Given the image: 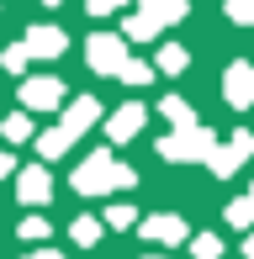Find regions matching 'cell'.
I'll list each match as a JSON object with an SVG mask.
<instances>
[{
  "mask_svg": "<svg viewBox=\"0 0 254 259\" xmlns=\"http://www.w3.org/2000/svg\"><path fill=\"white\" fill-rule=\"evenodd\" d=\"M21 259H69V254H59V249H48V243H43V249H32V254H21Z\"/></svg>",
  "mask_w": 254,
  "mask_h": 259,
  "instance_id": "cell-25",
  "label": "cell"
},
{
  "mask_svg": "<svg viewBox=\"0 0 254 259\" xmlns=\"http://www.w3.org/2000/svg\"><path fill=\"white\" fill-rule=\"evenodd\" d=\"M122 85H154V64H138V58H127V64L117 69Z\"/></svg>",
  "mask_w": 254,
  "mask_h": 259,
  "instance_id": "cell-19",
  "label": "cell"
},
{
  "mask_svg": "<svg viewBox=\"0 0 254 259\" xmlns=\"http://www.w3.org/2000/svg\"><path fill=\"white\" fill-rule=\"evenodd\" d=\"M244 259H254V233H249V238H244Z\"/></svg>",
  "mask_w": 254,
  "mask_h": 259,
  "instance_id": "cell-28",
  "label": "cell"
},
{
  "mask_svg": "<svg viewBox=\"0 0 254 259\" xmlns=\"http://www.w3.org/2000/svg\"><path fill=\"white\" fill-rule=\"evenodd\" d=\"M191 69V53L180 42H159V58H154V74H186Z\"/></svg>",
  "mask_w": 254,
  "mask_h": 259,
  "instance_id": "cell-15",
  "label": "cell"
},
{
  "mask_svg": "<svg viewBox=\"0 0 254 259\" xmlns=\"http://www.w3.org/2000/svg\"><path fill=\"white\" fill-rule=\"evenodd\" d=\"M69 185H74L79 196H106V191H133L138 185V169H127V164H117L101 148V154H90L85 164H79L74 175H69Z\"/></svg>",
  "mask_w": 254,
  "mask_h": 259,
  "instance_id": "cell-1",
  "label": "cell"
},
{
  "mask_svg": "<svg viewBox=\"0 0 254 259\" xmlns=\"http://www.w3.org/2000/svg\"><path fill=\"white\" fill-rule=\"evenodd\" d=\"M159 116L170 122V133H186V127H196V106L186 96H164L159 101Z\"/></svg>",
  "mask_w": 254,
  "mask_h": 259,
  "instance_id": "cell-13",
  "label": "cell"
},
{
  "mask_svg": "<svg viewBox=\"0 0 254 259\" xmlns=\"http://www.w3.org/2000/svg\"><path fill=\"white\" fill-rule=\"evenodd\" d=\"M21 48H27V58H59L69 48V37H64V27H27Z\"/></svg>",
  "mask_w": 254,
  "mask_h": 259,
  "instance_id": "cell-12",
  "label": "cell"
},
{
  "mask_svg": "<svg viewBox=\"0 0 254 259\" xmlns=\"http://www.w3.org/2000/svg\"><path fill=\"white\" fill-rule=\"evenodd\" d=\"M0 138L6 143H27V138H37V127H32L27 111H11V116H0Z\"/></svg>",
  "mask_w": 254,
  "mask_h": 259,
  "instance_id": "cell-16",
  "label": "cell"
},
{
  "mask_svg": "<svg viewBox=\"0 0 254 259\" xmlns=\"http://www.w3.org/2000/svg\"><path fill=\"white\" fill-rule=\"evenodd\" d=\"M21 238L27 243H48V217H27L21 222Z\"/></svg>",
  "mask_w": 254,
  "mask_h": 259,
  "instance_id": "cell-23",
  "label": "cell"
},
{
  "mask_svg": "<svg viewBox=\"0 0 254 259\" xmlns=\"http://www.w3.org/2000/svg\"><path fill=\"white\" fill-rule=\"evenodd\" d=\"M143 259H164V254H143Z\"/></svg>",
  "mask_w": 254,
  "mask_h": 259,
  "instance_id": "cell-30",
  "label": "cell"
},
{
  "mask_svg": "<svg viewBox=\"0 0 254 259\" xmlns=\"http://www.w3.org/2000/svg\"><path fill=\"white\" fill-rule=\"evenodd\" d=\"M43 6H64V0H43Z\"/></svg>",
  "mask_w": 254,
  "mask_h": 259,
  "instance_id": "cell-29",
  "label": "cell"
},
{
  "mask_svg": "<svg viewBox=\"0 0 254 259\" xmlns=\"http://www.w3.org/2000/svg\"><path fill=\"white\" fill-rule=\"evenodd\" d=\"M85 6H90V11H96V16H106V11H117V6H122V0H85Z\"/></svg>",
  "mask_w": 254,
  "mask_h": 259,
  "instance_id": "cell-26",
  "label": "cell"
},
{
  "mask_svg": "<svg viewBox=\"0 0 254 259\" xmlns=\"http://www.w3.org/2000/svg\"><path fill=\"white\" fill-rule=\"evenodd\" d=\"M233 228H254V206H249V196H238V201H228V211H223Z\"/></svg>",
  "mask_w": 254,
  "mask_h": 259,
  "instance_id": "cell-22",
  "label": "cell"
},
{
  "mask_svg": "<svg viewBox=\"0 0 254 259\" xmlns=\"http://www.w3.org/2000/svg\"><path fill=\"white\" fill-rule=\"evenodd\" d=\"M16 196L21 206H43L53 196V175L43 169V164H32V169H16Z\"/></svg>",
  "mask_w": 254,
  "mask_h": 259,
  "instance_id": "cell-11",
  "label": "cell"
},
{
  "mask_svg": "<svg viewBox=\"0 0 254 259\" xmlns=\"http://www.w3.org/2000/svg\"><path fill=\"white\" fill-rule=\"evenodd\" d=\"M217 148V133L212 127H186V133H164L159 138V159H170V164H206V154Z\"/></svg>",
  "mask_w": 254,
  "mask_h": 259,
  "instance_id": "cell-3",
  "label": "cell"
},
{
  "mask_svg": "<svg viewBox=\"0 0 254 259\" xmlns=\"http://www.w3.org/2000/svg\"><path fill=\"white\" fill-rule=\"evenodd\" d=\"M27 64H32V58H27V48H21V42H11V48L0 53V69H6V74H27Z\"/></svg>",
  "mask_w": 254,
  "mask_h": 259,
  "instance_id": "cell-21",
  "label": "cell"
},
{
  "mask_svg": "<svg viewBox=\"0 0 254 259\" xmlns=\"http://www.w3.org/2000/svg\"><path fill=\"white\" fill-rule=\"evenodd\" d=\"M186 16H191V0H138V11L127 16L122 42H148V37H159L164 27H175Z\"/></svg>",
  "mask_w": 254,
  "mask_h": 259,
  "instance_id": "cell-2",
  "label": "cell"
},
{
  "mask_svg": "<svg viewBox=\"0 0 254 259\" xmlns=\"http://www.w3.org/2000/svg\"><path fill=\"white\" fill-rule=\"evenodd\" d=\"M21 106H27V116L32 111H59V106H64V79H53V74L21 79Z\"/></svg>",
  "mask_w": 254,
  "mask_h": 259,
  "instance_id": "cell-6",
  "label": "cell"
},
{
  "mask_svg": "<svg viewBox=\"0 0 254 259\" xmlns=\"http://www.w3.org/2000/svg\"><path fill=\"white\" fill-rule=\"evenodd\" d=\"M143 122H148V106L143 101H127V106H117V111L106 116V138H111V143H127V138L143 133Z\"/></svg>",
  "mask_w": 254,
  "mask_h": 259,
  "instance_id": "cell-10",
  "label": "cell"
},
{
  "mask_svg": "<svg viewBox=\"0 0 254 259\" xmlns=\"http://www.w3.org/2000/svg\"><path fill=\"white\" fill-rule=\"evenodd\" d=\"M69 143H74V138H69L64 127H43V133H37V159H43V164L64 159V154H69Z\"/></svg>",
  "mask_w": 254,
  "mask_h": 259,
  "instance_id": "cell-14",
  "label": "cell"
},
{
  "mask_svg": "<svg viewBox=\"0 0 254 259\" xmlns=\"http://www.w3.org/2000/svg\"><path fill=\"white\" fill-rule=\"evenodd\" d=\"M249 159H254V133H249V127H238L228 143H217L212 154H206V169H212L217 180H228V175H238Z\"/></svg>",
  "mask_w": 254,
  "mask_h": 259,
  "instance_id": "cell-4",
  "label": "cell"
},
{
  "mask_svg": "<svg viewBox=\"0 0 254 259\" xmlns=\"http://www.w3.org/2000/svg\"><path fill=\"white\" fill-rule=\"evenodd\" d=\"M138 233H143L148 243H170V249L191 238V228H186V217H180V211H154V217L138 222Z\"/></svg>",
  "mask_w": 254,
  "mask_h": 259,
  "instance_id": "cell-8",
  "label": "cell"
},
{
  "mask_svg": "<svg viewBox=\"0 0 254 259\" xmlns=\"http://www.w3.org/2000/svg\"><path fill=\"white\" fill-rule=\"evenodd\" d=\"M0 175H16V159H11L6 148H0Z\"/></svg>",
  "mask_w": 254,
  "mask_h": 259,
  "instance_id": "cell-27",
  "label": "cell"
},
{
  "mask_svg": "<svg viewBox=\"0 0 254 259\" xmlns=\"http://www.w3.org/2000/svg\"><path fill=\"white\" fill-rule=\"evenodd\" d=\"M249 206H254V191H249Z\"/></svg>",
  "mask_w": 254,
  "mask_h": 259,
  "instance_id": "cell-31",
  "label": "cell"
},
{
  "mask_svg": "<svg viewBox=\"0 0 254 259\" xmlns=\"http://www.w3.org/2000/svg\"><path fill=\"white\" fill-rule=\"evenodd\" d=\"M127 42L117 37V32H96V37H85V64L96 69V74H117V69L127 64Z\"/></svg>",
  "mask_w": 254,
  "mask_h": 259,
  "instance_id": "cell-5",
  "label": "cell"
},
{
  "mask_svg": "<svg viewBox=\"0 0 254 259\" xmlns=\"http://www.w3.org/2000/svg\"><path fill=\"white\" fill-rule=\"evenodd\" d=\"M228 21H238V27H254V0H228Z\"/></svg>",
  "mask_w": 254,
  "mask_h": 259,
  "instance_id": "cell-24",
  "label": "cell"
},
{
  "mask_svg": "<svg viewBox=\"0 0 254 259\" xmlns=\"http://www.w3.org/2000/svg\"><path fill=\"white\" fill-rule=\"evenodd\" d=\"M96 122H101V101L96 96H79V101H64L59 106V127H64L69 138H85Z\"/></svg>",
  "mask_w": 254,
  "mask_h": 259,
  "instance_id": "cell-9",
  "label": "cell"
},
{
  "mask_svg": "<svg viewBox=\"0 0 254 259\" xmlns=\"http://www.w3.org/2000/svg\"><path fill=\"white\" fill-rule=\"evenodd\" d=\"M101 228H138V206H127V201L106 206V217H101Z\"/></svg>",
  "mask_w": 254,
  "mask_h": 259,
  "instance_id": "cell-20",
  "label": "cell"
},
{
  "mask_svg": "<svg viewBox=\"0 0 254 259\" xmlns=\"http://www.w3.org/2000/svg\"><path fill=\"white\" fill-rule=\"evenodd\" d=\"M223 96H228L233 111H249V106H254V64H249V58H233V64H228Z\"/></svg>",
  "mask_w": 254,
  "mask_h": 259,
  "instance_id": "cell-7",
  "label": "cell"
},
{
  "mask_svg": "<svg viewBox=\"0 0 254 259\" xmlns=\"http://www.w3.org/2000/svg\"><path fill=\"white\" fill-rule=\"evenodd\" d=\"M101 233H106V228H101V217H74L69 238H74L79 249H96V243H101Z\"/></svg>",
  "mask_w": 254,
  "mask_h": 259,
  "instance_id": "cell-17",
  "label": "cell"
},
{
  "mask_svg": "<svg viewBox=\"0 0 254 259\" xmlns=\"http://www.w3.org/2000/svg\"><path fill=\"white\" fill-rule=\"evenodd\" d=\"M191 254L196 259H223V238H217V233H191Z\"/></svg>",
  "mask_w": 254,
  "mask_h": 259,
  "instance_id": "cell-18",
  "label": "cell"
}]
</instances>
